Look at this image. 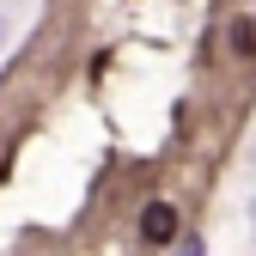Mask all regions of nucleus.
I'll use <instances>...</instances> for the list:
<instances>
[{"label": "nucleus", "mask_w": 256, "mask_h": 256, "mask_svg": "<svg viewBox=\"0 0 256 256\" xmlns=\"http://www.w3.org/2000/svg\"><path fill=\"white\" fill-rule=\"evenodd\" d=\"M232 49H238V55H250V49H256V30H250V24H244V18H238V24H232Z\"/></svg>", "instance_id": "nucleus-2"}, {"label": "nucleus", "mask_w": 256, "mask_h": 256, "mask_svg": "<svg viewBox=\"0 0 256 256\" xmlns=\"http://www.w3.org/2000/svg\"><path fill=\"white\" fill-rule=\"evenodd\" d=\"M140 238H146V244H171V238H177V208H171V202H146Z\"/></svg>", "instance_id": "nucleus-1"}, {"label": "nucleus", "mask_w": 256, "mask_h": 256, "mask_svg": "<svg viewBox=\"0 0 256 256\" xmlns=\"http://www.w3.org/2000/svg\"><path fill=\"white\" fill-rule=\"evenodd\" d=\"M177 256H208V244H202V238H183V244H177Z\"/></svg>", "instance_id": "nucleus-3"}]
</instances>
